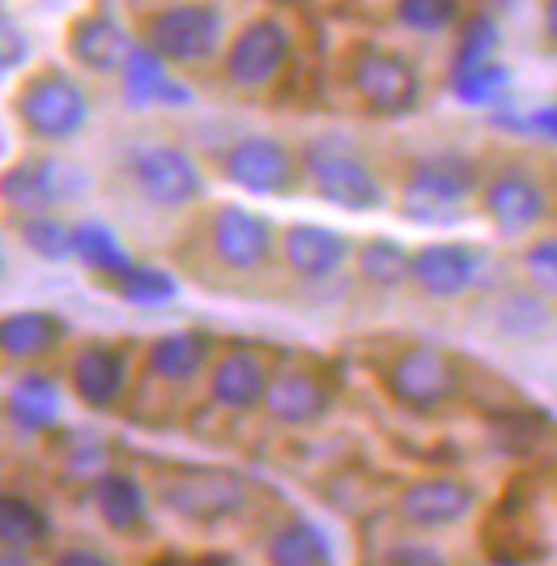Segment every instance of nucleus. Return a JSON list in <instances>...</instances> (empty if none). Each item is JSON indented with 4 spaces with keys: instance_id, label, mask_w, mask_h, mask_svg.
Returning <instances> with one entry per match:
<instances>
[{
    "instance_id": "1",
    "label": "nucleus",
    "mask_w": 557,
    "mask_h": 566,
    "mask_svg": "<svg viewBox=\"0 0 557 566\" xmlns=\"http://www.w3.org/2000/svg\"><path fill=\"white\" fill-rule=\"evenodd\" d=\"M154 499L170 511L175 520L196 524V528H218L239 520L255 499V485L234 473V469H218V464H170L158 473Z\"/></svg>"
},
{
    "instance_id": "2",
    "label": "nucleus",
    "mask_w": 557,
    "mask_h": 566,
    "mask_svg": "<svg viewBox=\"0 0 557 566\" xmlns=\"http://www.w3.org/2000/svg\"><path fill=\"white\" fill-rule=\"evenodd\" d=\"M481 192V167L460 149H439V154H421L404 170L400 184V213L421 227H446L460 222V213L469 209Z\"/></svg>"
},
{
    "instance_id": "3",
    "label": "nucleus",
    "mask_w": 557,
    "mask_h": 566,
    "mask_svg": "<svg viewBox=\"0 0 557 566\" xmlns=\"http://www.w3.org/2000/svg\"><path fill=\"white\" fill-rule=\"evenodd\" d=\"M298 167L303 179L311 184V192L345 209V213H370V209H383V179L379 170L366 163L362 154L340 137H315L298 149Z\"/></svg>"
},
{
    "instance_id": "4",
    "label": "nucleus",
    "mask_w": 557,
    "mask_h": 566,
    "mask_svg": "<svg viewBox=\"0 0 557 566\" xmlns=\"http://www.w3.org/2000/svg\"><path fill=\"white\" fill-rule=\"evenodd\" d=\"M13 112L30 142L64 145L90 124V94L77 77H69L60 69H39L13 94Z\"/></svg>"
},
{
    "instance_id": "5",
    "label": "nucleus",
    "mask_w": 557,
    "mask_h": 566,
    "mask_svg": "<svg viewBox=\"0 0 557 566\" xmlns=\"http://www.w3.org/2000/svg\"><path fill=\"white\" fill-rule=\"evenodd\" d=\"M140 43L149 52H158L167 64H179V69L209 64L225 48L222 4H213V0H175V4L158 9L145 22Z\"/></svg>"
},
{
    "instance_id": "6",
    "label": "nucleus",
    "mask_w": 557,
    "mask_h": 566,
    "mask_svg": "<svg viewBox=\"0 0 557 566\" xmlns=\"http://www.w3.org/2000/svg\"><path fill=\"white\" fill-rule=\"evenodd\" d=\"M383 388L400 409L430 418V413H443L460 400L464 370L443 345H404L383 370Z\"/></svg>"
},
{
    "instance_id": "7",
    "label": "nucleus",
    "mask_w": 557,
    "mask_h": 566,
    "mask_svg": "<svg viewBox=\"0 0 557 566\" xmlns=\"http://www.w3.org/2000/svg\"><path fill=\"white\" fill-rule=\"evenodd\" d=\"M90 192V175L69 158L56 154H34V158H18L13 167L0 170V205L13 218H30V213H60L69 205Z\"/></svg>"
},
{
    "instance_id": "8",
    "label": "nucleus",
    "mask_w": 557,
    "mask_h": 566,
    "mask_svg": "<svg viewBox=\"0 0 557 566\" xmlns=\"http://www.w3.org/2000/svg\"><path fill=\"white\" fill-rule=\"evenodd\" d=\"M128 179L154 209H192L204 200V170L183 145L149 142L128 154Z\"/></svg>"
},
{
    "instance_id": "9",
    "label": "nucleus",
    "mask_w": 557,
    "mask_h": 566,
    "mask_svg": "<svg viewBox=\"0 0 557 566\" xmlns=\"http://www.w3.org/2000/svg\"><path fill=\"white\" fill-rule=\"evenodd\" d=\"M349 85L358 94L370 115H383V119H396V115L418 112L421 103V73L418 64L400 52H388L379 43H366L354 52L349 60Z\"/></svg>"
},
{
    "instance_id": "10",
    "label": "nucleus",
    "mask_w": 557,
    "mask_h": 566,
    "mask_svg": "<svg viewBox=\"0 0 557 566\" xmlns=\"http://www.w3.org/2000/svg\"><path fill=\"white\" fill-rule=\"evenodd\" d=\"M222 175L251 197H290L303 184L298 149H290L281 137H269V133H251L225 145Z\"/></svg>"
},
{
    "instance_id": "11",
    "label": "nucleus",
    "mask_w": 557,
    "mask_h": 566,
    "mask_svg": "<svg viewBox=\"0 0 557 566\" xmlns=\"http://www.w3.org/2000/svg\"><path fill=\"white\" fill-rule=\"evenodd\" d=\"M481 213L502 239H524L549 218V188L528 167H498L481 179Z\"/></svg>"
},
{
    "instance_id": "12",
    "label": "nucleus",
    "mask_w": 557,
    "mask_h": 566,
    "mask_svg": "<svg viewBox=\"0 0 557 566\" xmlns=\"http://www.w3.org/2000/svg\"><path fill=\"white\" fill-rule=\"evenodd\" d=\"M294 56V34L277 18H255L225 43V82L243 94H260L277 85Z\"/></svg>"
},
{
    "instance_id": "13",
    "label": "nucleus",
    "mask_w": 557,
    "mask_h": 566,
    "mask_svg": "<svg viewBox=\"0 0 557 566\" xmlns=\"http://www.w3.org/2000/svg\"><path fill=\"white\" fill-rule=\"evenodd\" d=\"M209 252L225 273H260L277 255V227L248 205H222L209 218Z\"/></svg>"
},
{
    "instance_id": "14",
    "label": "nucleus",
    "mask_w": 557,
    "mask_h": 566,
    "mask_svg": "<svg viewBox=\"0 0 557 566\" xmlns=\"http://www.w3.org/2000/svg\"><path fill=\"white\" fill-rule=\"evenodd\" d=\"M476 503H481V494H476L473 482L439 473V478H421V482L404 485L400 499H396V515H400L404 528L425 537V533L460 528L476 511Z\"/></svg>"
},
{
    "instance_id": "15",
    "label": "nucleus",
    "mask_w": 557,
    "mask_h": 566,
    "mask_svg": "<svg viewBox=\"0 0 557 566\" xmlns=\"http://www.w3.org/2000/svg\"><path fill=\"white\" fill-rule=\"evenodd\" d=\"M260 409L285 430H303V426L324 422L333 413V384L307 363H285L269 375Z\"/></svg>"
},
{
    "instance_id": "16",
    "label": "nucleus",
    "mask_w": 557,
    "mask_h": 566,
    "mask_svg": "<svg viewBox=\"0 0 557 566\" xmlns=\"http://www.w3.org/2000/svg\"><path fill=\"white\" fill-rule=\"evenodd\" d=\"M485 273V252L473 243H425L413 252L409 285H418L434 303H460L469 298Z\"/></svg>"
},
{
    "instance_id": "17",
    "label": "nucleus",
    "mask_w": 557,
    "mask_h": 566,
    "mask_svg": "<svg viewBox=\"0 0 557 566\" xmlns=\"http://www.w3.org/2000/svg\"><path fill=\"white\" fill-rule=\"evenodd\" d=\"M273 363L255 345H230L209 363V400L225 413H251L264 405Z\"/></svg>"
},
{
    "instance_id": "18",
    "label": "nucleus",
    "mask_w": 557,
    "mask_h": 566,
    "mask_svg": "<svg viewBox=\"0 0 557 566\" xmlns=\"http://www.w3.org/2000/svg\"><path fill=\"white\" fill-rule=\"evenodd\" d=\"M277 252L294 277H303V282H333L336 273L354 260V239L333 227L294 222V227L281 230Z\"/></svg>"
},
{
    "instance_id": "19",
    "label": "nucleus",
    "mask_w": 557,
    "mask_h": 566,
    "mask_svg": "<svg viewBox=\"0 0 557 566\" xmlns=\"http://www.w3.org/2000/svg\"><path fill=\"white\" fill-rule=\"evenodd\" d=\"M69 384L85 409L94 413H112L115 405L128 392V358L112 340H90L77 349L73 367H69Z\"/></svg>"
},
{
    "instance_id": "20",
    "label": "nucleus",
    "mask_w": 557,
    "mask_h": 566,
    "mask_svg": "<svg viewBox=\"0 0 557 566\" xmlns=\"http://www.w3.org/2000/svg\"><path fill=\"white\" fill-rule=\"evenodd\" d=\"M119 85L128 94L133 107H188L192 90L175 82L170 64L158 52H149L145 43H133V52L119 64Z\"/></svg>"
},
{
    "instance_id": "21",
    "label": "nucleus",
    "mask_w": 557,
    "mask_h": 566,
    "mask_svg": "<svg viewBox=\"0 0 557 566\" xmlns=\"http://www.w3.org/2000/svg\"><path fill=\"white\" fill-rule=\"evenodd\" d=\"M128 52H133V34L112 13H85L69 27V56L85 73H119Z\"/></svg>"
},
{
    "instance_id": "22",
    "label": "nucleus",
    "mask_w": 557,
    "mask_h": 566,
    "mask_svg": "<svg viewBox=\"0 0 557 566\" xmlns=\"http://www.w3.org/2000/svg\"><path fill=\"white\" fill-rule=\"evenodd\" d=\"M94 490V511L98 520L119 533V537H140L145 524H149V494L145 485L133 478V473H119V469H107L103 478L90 482Z\"/></svg>"
},
{
    "instance_id": "23",
    "label": "nucleus",
    "mask_w": 557,
    "mask_h": 566,
    "mask_svg": "<svg viewBox=\"0 0 557 566\" xmlns=\"http://www.w3.org/2000/svg\"><path fill=\"white\" fill-rule=\"evenodd\" d=\"M209 363H213V340L204 333H167L145 349V370L170 388L196 384L209 370Z\"/></svg>"
},
{
    "instance_id": "24",
    "label": "nucleus",
    "mask_w": 557,
    "mask_h": 566,
    "mask_svg": "<svg viewBox=\"0 0 557 566\" xmlns=\"http://www.w3.org/2000/svg\"><path fill=\"white\" fill-rule=\"evenodd\" d=\"M64 340V319L56 312L0 315V363H39Z\"/></svg>"
},
{
    "instance_id": "25",
    "label": "nucleus",
    "mask_w": 557,
    "mask_h": 566,
    "mask_svg": "<svg viewBox=\"0 0 557 566\" xmlns=\"http://www.w3.org/2000/svg\"><path fill=\"white\" fill-rule=\"evenodd\" d=\"M490 324L506 340H536L554 328L549 312V294H540L536 285H511L490 303Z\"/></svg>"
},
{
    "instance_id": "26",
    "label": "nucleus",
    "mask_w": 557,
    "mask_h": 566,
    "mask_svg": "<svg viewBox=\"0 0 557 566\" xmlns=\"http://www.w3.org/2000/svg\"><path fill=\"white\" fill-rule=\"evenodd\" d=\"M48 537H52V520L43 515V507H34L22 494L0 490V563H18Z\"/></svg>"
},
{
    "instance_id": "27",
    "label": "nucleus",
    "mask_w": 557,
    "mask_h": 566,
    "mask_svg": "<svg viewBox=\"0 0 557 566\" xmlns=\"http://www.w3.org/2000/svg\"><path fill=\"white\" fill-rule=\"evenodd\" d=\"M354 269L370 290H383V294H396L409 285V273H413V252L404 243H396L388 234H375V239H362L354 243Z\"/></svg>"
},
{
    "instance_id": "28",
    "label": "nucleus",
    "mask_w": 557,
    "mask_h": 566,
    "mask_svg": "<svg viewBox=\"0 0 557 566\" xmlns=\"http://www.w3.org/2000/svg\"><path fill=\"white\" fill-rule=\"evenodd\" d=\"M264 554H269V563L277 566H328L336 558L333 537L315 520H307V515L285 520L277 533L269 537Z\"/></svg>"
},
{
    "instance_id": "29",
    "label": "nucleus",
    "mask_w": 557,
    "mask_h": 566,
    "mask_svg": "<svg viewBox=\"0 0 557 566\" xmlns=\"http://www.w3.org/2000/svg\"><path fill=\"white\" fill-rule=\"evenodd\" d=\"M73 260L85 264V269H90L94 277H103V282H112L115 273H124V269L133 264L124 239H119L107 222H98V218H85V222L73 227Z\"/></svg>"
},
{
    "instance_id": "30",
    "label": "nucleus",
    "mask_w": 557,
    "mask_h": 566,
    "mask_svg": "<svg viewBox=\"0 0 557 566\" xmlns=\"http://www.w3.org/2000/svg\"><path fill=\"white\" fill-rule=\"evenodd\" d=\"M9 413H13V422L22 426V430H30V434L52 430L60 418L56 379H52V375H39V370L22 375L18 388H13V397H9Z\"/></svg>"
},
{
    "instance_id": "31",
    "label": "nucleus",
    "mask_w": 557,
    "mask_h": 566,
    "mask_svg": "<svg viewBox=\"0 0 557 566\" xmlns=\"http://www.w3.org/2000/svg\"><path fill=\"white\" fill-rule=\"evenodd\" d=\"M451 94L464 107H498L511 94V69L498 60H481V64H460L451 69Z\"/></svg>"
},
{
    "instance_id": "32",
    "label": "nucleus",
    "mask_w": 557,
    "mask_h": 566,
    "mask_svg": "<svg viewBox=\"0 0 557 566\" xmlns=\"http://www.w3.org/2000/svg\"><path fill=\"white\" fill-rule=\"evenodd\" d=\"M107 285H112L124 303H133V307H162V303H170L179 294L175 273L158 269V264H137V260L124 273H115Z\"/></svg>"
},
{
    "instance_id": "33",
    "label": "nucleus",
    "mask_w": 557,
    "mask_h": 566,
    "mask_svg": "<svg viewBox=\"0 0 557 566\" xmlns=\"http://www.w3.org/2000/svg\"><path fill=\"white\" fill-rule=\"evenodd\" d=\"M18 230H22V243H27L39 260H52V264L73 260V227H69L60 213H30V218H18Z\"/></svg>"
},
{
    "instance_id": "34",
    "label": "nucleus",
    "mask_w": 557,
    "mask_h": 566,
    "mask_svg": "<svg viewBox=\"0 0 557 566\" xmlns=\"http://www.w3.org/2000/svg\"><path fill=\"white\" fill-rule=\"evenodd\" d=\"M464 4L460 0H396V22L413 34H446L460 27Z\"/></svg>"
},
{
    "instance_id": "35",
    "label": "nucleus",
    "mask_w": 557,
    "mask_h": 566,
    "mask_svg": "<svg viewBox=\"0 0 557 566\" xmlns=\"http://www.w3.org/2000/svg\"><path fill=\"white\" fill-rule=\"evenodd\" d=\"M502 48V27L494 13H473V18H460V48H455V69L460 64H481V60H494Z\"/></svg>"
},
{
    "instance_id": "36",
    "label": "nucleus",
    "mask_w": 557,
    "mask_h": 566,
    "mask_svg": "<svg viewBox=\"0 0 557 566\" xmlns=\"http://www.w3.org/2000/svg\"><path fill=\"white\" fill-rule=\"evenodd\" d=\"M519 269H524L528 285H536L540 294L557 298V234L532 239L528 248L519 252Z\"/></svg>"
},
{
    "instance_id": "37",
    "label": "nucleus",
    "mask_w": 557,
    "mask_h": 566,
    "mask_svg": "<svg viewBox=\"0 0 557 566\" xmlns=\"http://www.w3.org/2000/svg\"><path fill=\"white\" fill-rule=\"evenodd\" d=\"M30 56V39L27 30L18 27L4 9H0V73H13V69H22Z\"/></svg>"
},
{
    "instance_id": "38",
    "label": "nucleus",
    "mask_w": 557,
    "mask_h": 566,
    "mask_svg": "<svg viewBox=\"0 0 557 566\" xmlns=\"http://www.w3.org/2000/svg\"><path fill=\"white\" fill-rule=\"evenodd\" d=\"M383 563L391 566H439L443 563V549L430 545V541H396L383 549Z\"/></svg>"
},
{
    "instance_id": "39",
    "label": "nucleus",
    "mask_w": 557,
    "mask_h": 566,
    "mask_svg": "<svg viewBox=\"0 0 557 566\" xmlns=\"http://www.w3.org/2000/svg\"><path fill=\"white\" fill-rule=\"evenodd\" d=\"M528 128L536 133V137H549V142H557V107H540V112H532Z\"/></svg>"
},
{
    "instance_id": "40",
    "label": "nucleus",
    "mask_w": 557,
    "mask_h": 566,
    "mask_svg": "<svg viewBox=\"0 0 557 566\" xmlns=\"http://www.w3.org/2000/svg\"><path fill=\"white\" fill-rule=\"evenodd\" d=\"M56 563L60 566H103L107 554H103V549H64Z\"/></svg>"
},
{
    "instance_id": "41",
    "label": "nucleus",
    "mask_w": 557,
    "mask_h": 566,
    "mask_svg": "<svg viewBox=\"0 0 557 566\" xmlns=\"http://www.w3.org/2000/svg\"><path fill=\"white\" fill-rule=\"evenodd\" d=\"M545 39L557 48V0H545Z\"/></svg>"
},
{
    "instance_id": "42",
    "label": "nucleus",
    "mask_w": 557,
    "mask_h": 566,
    "mask_svg": "<svg viewBox=\"0 0 557 566\" xmlns=\"http://www.w3.org/2000/svg\"><path fill=\"white\" fill-rule=\"evenodd\" d=\"M0 273H4V248H0Z\"/></svg>"
},
{
    "instance_id": "43",
    "label": "nucleus",
    "mask_w": 557,
    "mask_h": 566,
    "mask_svg": "<svg viewBox=\"0 0 557 566\" xmlns=\"http://www.w3.org/2000/svg\"><path fill=\"white\" fill-rule=\"evenodd\" d=\"M0 154H4V133H0Z\"/></svg>"
}]
</instances>
